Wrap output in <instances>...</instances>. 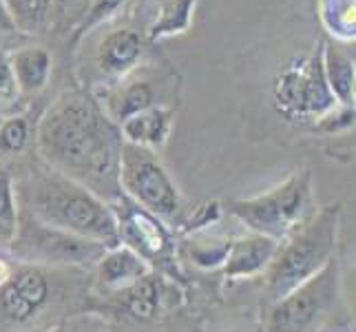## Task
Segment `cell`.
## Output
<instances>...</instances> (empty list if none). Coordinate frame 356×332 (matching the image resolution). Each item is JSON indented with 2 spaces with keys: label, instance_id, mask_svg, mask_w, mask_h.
Segmentation results:
<instances>
[{
  "label": "cell",
  "instance_id": "13",
  "mask_svg": "<svg viewBox=\"0 0 356 332\" xmlns=\"http://www.w3.org/2000/svg\"><path fill=\"white\" fill-rule=\"evenodd\" d=\"M146 275H149L146 260L122 244L115 248H108L102 255V260L97 262V277L106 288L113 290H124Z\"/></svg>",
  "mask_w": 356,
  "mask_h": 332
},
{
  "label": "cell",
  "instance_id": "1",
  "mask_svg": "<svg viewBox=\"0 0 356 332\" xmlns=\"http://www.w3.org/2000/svg\"><path fill=\"white\" fill-rule=\"evenodd\" d=\"M124 138L102 104L82 91H67L47 109L38 127V151L47 166L100 200L118 202L120 151Z\"/></svg>",
  "mask_w": 356,
  "mask_h": 332
},
{
  "label": "cell",
  "instance_id": "16",
  "mask_svg": "<svg viewBox=\"0 0 356 332\" xmlns=\"http://www.w3.org/2000/svg\"><path fill=\"white\" fill-rule=\"evenodd\" d=\"M323 71L334 100L343 106H354V58L323 42Z\"/></svg>",
  "mask_w": 356,
  "mask_h": 332
},
{
  "label": "cell",
  "instance_id": "30",
  "mask_svg": "<svg viewBox=\"0 0 356 332\" xmlns=\"http://www.w3.org/2000/svg\"><path fill=\"white\" fill-rule=\"evenodd\" d=\"M49 332H65L63 328H54V330H49Z\"/></svg>",
  "mask_w": 356,
  "mask_h": 332
},
{
  "label": "cell",
  "instance_id": "7",
  "mask_svg": "<svg viewBox=\"0 0 356 332\" xmlns=\"http://www.w3.org/2000/svg\"><path fill=\"white\" fill-rule=\"evenodd\" d=\"M275 104L288 120H318L339 102L323 71V42L308 58L294 60L275 80Z\"/></svg>",
  "mask_w": 356,
  "mask_h": 332
},
{
  "label": "cell",
  "instance_id": "19",
  "mask_svg": "<svg viewBox=\"0 0 356 332\" xmlns=\"http://www.w3.org/2000/svg\"><path fill=\"white\" fill-rule=\"evenodd\" d=\"M16 29L22 33H42L51 20L54 0H3Z\"/></svg>",
  "mask_w": 356,
  "mask_h": 332
},
{
  "label": "cell",
  "instance_id": "24",
  "mask_svg": "<svg viewBox=\"0 0 356 332\" xmlns=\"http://www.w3.org/2000/svg\"><path fill=\"white\" fill-rule=\"evenodd\" d=\"M122 5H124V0H93L91 7L87 9V14L82 16L80 24L76 27V31H73L71 45H78V40L84 33H89L93 27H97V24H102L104 20L111 18Z\"/></svg>",
  "mask_w": 356,
  "mask_h": 332
},
{
  "label": "cell",
  "instance_id": "15",
  "mask_svg": "<svg viewBox=\"0 0 356 332\" xmlns=\"http://www.w3.org/2000/svg\"><path fill=\"white\" fill-rule=\"evenodd\" d=\"M9 65L20 93H38L51 76V56L42 47H27L9 56Z\"/></svg>",
  "mask_w": 356,
  "mask_h": 332
},
{
  "label": "cell",
  "instance_id": "9",
  "mask_svg": "<svg viewBox=\"0 0 356 332\" xmlns=\"http://www.w3.org/2000/svg\"><path fill=\"white\" fill-rule=\"evenodd\" d=\"M51 301V281L47 270L35 264H16L0 286V322L9 326H31Z\"/></svg>",
  "mask_w": 356,
  "mask_h": 332
},
{
  "label": "cell",
  "instance_id": "18",
  "mask_svg": "<svg viewBox=\"0 0 356 332\" xmlns=\"http://www.w3.org/2000/svg\"><path fill=\"white\" fill-rule=\"evenodd\" d=\"M195 5L197 0H166L149 27V38L159 40L173 33H184L191 27Z\"/></svg>",
  "mask_w": 356,
  "mask_h": 332
},
{
  "label": "cell",
  "instance_id": "10",
  "mask_svg": "<svg viewBox=\"0 0 356 332\" xmlns=\"http://www.w3.org/2000/svg\"><path fill=\"white\" fill-rule=\"evenodd\" d=\"M108 206L113 208V215L118 219L122 246H129L131 251H135L146 262L162 260V257L170 253V239L162 219H157L149 211L140 208L127 195H122L118 202Z\"/></svg>",
  "mask_w": 356,
  "mask_h": 332
},
{
  "label": "cell",
  "instance_id": "17",
  "mask_svg": "<svg viewBox=\"0 0 356 332\" xmlns=\"http://www.w3.org/2000/svg\"><path fill=\"white\" fill-rule=\"evenodd\" d=\"M153 100H155V93H153L149 82H131V84H127V87H120L115 93H111L108 102H104L106 106H102V109L106 111V116L120 127L124 120L155 106Z\"/></svg>",
  "mask_w": 356,
  "mask_h": 332
},
{
  "label": "cell",
  "instance_id": "11",
  "mask_svg": "<svg viewBox=\"0 0 356 332\" xmlns=\"http://www.w3.org/2000/svg\"><path fill=\"white\" fill-rule=\"evenodd\" d=\"M277 242L264 235H248L228 244L224 273L232 279L237 277H252L261 270H268L270 262L277 253Z\"/></svg>",
  "mask_w": 356,
  "mask_h": 332
},
{
  "label": "cell",
  "instance_id": "8",
  "mask_svg": "<svg viewBox=\"0 0 356 332\" xmlns=\"http://www.w3.org/2000/svg\"><path fill=\"white\" fill-rule=\"evenodd\" d=\"M339 294V266L332 260L286 297L270 303L266 332H314Z\"/></svg>",
  "mask_w": 356,
  "mask_h": 332
},
{
  "label": "cell",
  "instance_id": "12",
  "mask_svg": "<svg viewBox=\"0 0 356 332\" xmlns=\"http://www.w3.org/2000/svg\"><path fill=\"white\" fill-rule=\"evenodd\" d=\"M142 58V38L133 29H115L104 35L97 47V69L108 78L129 73Z\"/></svg>",
  "mask_w": 356,
  "mask_h": 332
},
{
  "label": "cell",
  "instance_id": "25",
  "mask_svg": "<svg viewBox=\"0 0 356 332\" xmlns=\"http://www.w3.org/2000/svg\"><path fill=\"white\" fill-rule=\"evenodd\" d=\"M18 84H16V78H14V71H11V65H9V56H5L0 52V102H14L18 97Z\"/></svg>",
  "mask_w": 356,
  "mask_h": 332
},
{
  "label": "cell",
  "instance_id": "28",
  "mask_svg": "<svg viewBox=\"0 0 356 332\" xmlns=\"http://www.w3.org/2000/svg\"><path fill=\"white\" fill-rule=\"evenodd\" d=\"M11 270H14V264H11V262H7V260H3V257H0V286H3L5 281L9 279Z\"/></svg>",
  "mask_w": 356,
  "mask_h": 332
},
{
  "label": "cell",
  "instance_id": "3",
  "mask_svg": "<svg viewBox=\"0 0 356 332\" xmlns=\"http://www.w3.org/2000/svg\"><path fill=\"white\" fill-rule=\"evenodd\" d=\"M339 219L341 206H325L308 221H303L297 230H292L286 237V244L277 246L266 277L270 303L286 297L334 260Z\"/></svg>",
  "mask_w": 356,
  "mask_h": 332
},
{
  "label": "cell",
  "instance_id": "22",
  "mask_svg": "<svg viewBox=\"0 0 356 332\" xmlns=\"http://www.w3.org/2000/svg\"><path fill=\"white\" fill-rule=\"evenodd\" d=\"M321 16L332 33L354 38V0H323Z\"/></svg>",
  "mask_w": 356,
  "mask_h": 332
},
{
  "label": "cell",
  "instance_id": "27",
  "mask_svg": "<svg viewBox=\"0 0 356 332\" xmlns=\"http://www.w3.org/2000/svg\"><path fill=\"white\" fill-rule=\"evenodd\" d=\"M14 31H18L14 24V18H11L7 5L0 0V33H14Z\"/></svg>",
  "mask_w": 356,
  "mask_h": 332
},
{
  "label": "cell",
  "instance_id": "26",
  "mask_svg": "<svg viewBox=\"0 0 356 332\" xmlns=\"http://www.w3.org/2000/svg\"><path fill=\"white\" fill-rule=\"evenodd\" d=\"M197 215H200V219H193V221H188V228L208 226L213 219H217V217H219V206H217V204H206V206L197 208Z\"/></svg>",
  "mask_w": 356,
  "mask_h": 332
},
{
  "label": "cell",
  "instance_id": "23",
  "mask_svg": "<svg viewBox=\"0 0 356 332\" xmlns=\"http://www.w3.org/2000/svg\"><path fill=\"white\" fill-rule=\"evenodd\" d=\"M29 138L31 127L24 116H11L7 120H0V153H20L29 144Z\"/></svg>",
  "mask_w": 356,
  "mask_h": 332
},
{
  "label": "cell",
  "instance_id": "2",
  "mask_svg": "<svg viewBox=\"0 0 356 332\" xmlns=\"http://www.w3.org/2000/svg\"><path fill=\"white\" fill-rule=\"evenodd\" d=\"M16 200L18 208L42 224L93 239L106 251L120 246L113 208L89 189L56 173L49 166L47 171H33L18 184Z\"/></svg>",
  "mask_w": 356,
  "mask_h": 332
},
{
  "label": "cell",
  "instance_id": "21",
  "mask_svg": "<svg viewBox=\"0 0 356 332\" xmlns=\"http://www.w3.org/2000/svg\"><path fill=\"white\" fill-rule=\"evenodd\" d=\"M18 228V200L16 184L9 171L0 164V246L9 248Z\"/></svg>",
  "mask_w": 356,
  "mask_h": 332
},
{
  "label": "cell",
  "instance_id": "14",
  "mask_svg": "<svg viewBox=\"0 0 356 332\" xmlns=\"http://www.w3.org/2000/svg\"><path fill=\"white\" fill-rule=\"evenodd\" d=\"M170 120H173V113H170L168 109L151 106L142 111V113L122 122L120 133H122V138H124V142L138 144L153 151L157 146H164L170 133Z\"/></svg>",
  "mask_w": 356,
  "mask_h": 332
},
{
  "label": "cell",
  "instance_id": "29",
  "mask_svg": "<svg viewBox=\"0 0 356 332\" xmlns=\"http://www.w3.org/2000/svg\"><path fill=\"white\" fill-rule=\"evenodd\" d=\"M78 3H80V0H54V7L65 11V9H71L73 5H78Z\"/></svg>",
  "mask_w": 356,
  "mask_h": 332
},
{
  "label": "cell",
  "instance_id": "5",
  "mask_svg": "<svg viewBox=\"0 0 356 332\" xmlns=\"http://www.w3.org/2000/svg\"><path fill=\"white\" fill-rule=\"evenodd\" d=\"M9 251L16 260L35 266H97L106 248L93 239L73 235L63 228L42 224L18 208V228Z\"/></svg>",
  "mask_w": 356,
  "mask_h": 332
},
{
  "label": "cell",
  "instance_id": "4",
  "mask_svg": "<svg viewBox=\"0 0 356 332\" xmlns=\"http://www.w3.org/2000/svg\"><path fill=\"white\" fill-rule=\"evenodd\" d=\"M228 211L254 235H264L275 242L286 239L292 230H297L303 221L314 215L310 171L294 173L284 184L257 198L232 200L228 202Z\"/></svg>",
  "mask_w": 356,
  "mask_h": 332
},
{
  "label": "cell",
  "instance_id": "20",
  "mask_svg": "<svg viewBox=\"0 0 356 332\" xmlns=\"http://www.w3.org/2000/svg\"><path fill=\"white\" fill-rule=\"evenodd\" d=\"M124 292V303L127 310L135 317V319H153L155 313L159 310V301H162V290H159V284L155 281V277H151V273L142 277L140 281H135L133 286L122 290Z\"/></svg>",
  "mask_w": 356,
  "mask_h": 332
},
{
  "label": "cell",
  "instance_id": "6",
  "mask_svg": "<svg viewBox=\"0 0 356 332\" xmlns=\"http://www.w3.org/2000/svg\"><path fill=\"white\" fill-rule=\"evenodd\" d=\"M120 191L157 219L173 221L181 211V198L155 151L124 142L120 151Z\"/></svg>",
  "mask_w": 356,
  "mask_h": 332
}]
</instances>
